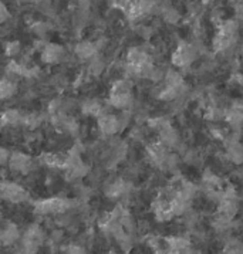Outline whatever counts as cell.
Here are the masks:
<instances>
[{
  "label": "cell",
  "mask_w": 243,
  "mask_h": 254,
  "mask_svg": "<svg viewBox=\"0 0 243 254\" xmlns=\"http://www.w3.org/2000/svg\"><path fill=\"white\" fill-rule=\"evenodd\" d=\"M7 165H9L10 171H13L14 173L26 175V173L30 172L31 168H33V159L26 153L13 152L10 153Z\"/></svg>",
  "instance_id": "obj_7"
},
{
  "label": "cell",
  "mask_w": 243,
  "mask_h": 254,
  "mask_svg": "<svg viewBox=\"0 0 243 254\" xmlns=\"http://www.w3.org/2000/svg\"><path fill=\"white\" fill-rule=\"evenodd\" d=\"M81 110H82V112H84L85 115L97 117V118H98L101 114L105 112V108L102 107L101 102L97 101V100H87V101L82 104Z\"/></svg>",
  "instance_id": "obj_11"
},
{
  "label": "cell",
  "mask_w": 243,
  "mask_h": 254,
  "mask_svg": "<svg viewBox=\"0 0 243 254\" xmlns=\"http://www.w3.org/2000/svg\"><path fill=\"white\" fill-rule=\"evenodd\" d=\"M9 158H10V153H9V151H6L4 148H1V146H0V166L9 162Z\"/></svg>",
  "instance_id": "obj_17"
},
{
  "label": "cell",
  "mask_w": 243,
  "mask_h": 254,
  "mask_svg": "<svg viewBox=\"0 0 243 254\" xmlns=\"http://www.w3.org/2000/svg\"><path fill=\"white\" fill-rule=\"evenodd\" d=\"M21 50V44L20 41H9L6 46H4V53L7 54V56H10V57H13V56H16V54H19Z\"/></svg>",
  "instance_id": "obj_15"
},
{
  "label": "cell",
  "mask_w": 243,
  "mask_h": 254,
  "mask_svg": "<svg viewBox=\"0 0 243 254\" xmlns=\"http://www.w3.org/2000/svg\"><path fill=\"white\" fill-rule=\"evenodd\" d=\"M0 246H1V243H0Z\"/></svg>",
  "instance_id": "obj_20"
},
{
  "label": "cell",
  "mask_w": 243,
  "mask_h": 254,
  "mask_svg": "<svg viewBox=\"0 0 243 254\" xmlns=\"http://www.w3.org/2000/svg\"><path fill=\"white\" fill-rule=\"evenodd\" d=\"M63 57H64V49L60 44L49 43L41 50V60L46 64H57L63 60Z\"/></svg>",
  "instance_id": "obj_8"
},
{
  "label": "cell",
  "mask_w": 243,
  "mask_h": 254,
  "mask_svg": "<svg viewBox=\"0 0 243 254\" xmlns=\"http://www.w3.org/2000/svg\"><path fill=\"white\" fill-rule=\"evenodd\" d=\"M134 92H132V82L127 77H121L112 82L108 102L112 108L117 110H131L134 107Z\"/></svg>",
  "instance_id": "obj_1"
},
{
  "label": "cell",
  "mask_w": 243,
  "mask_h": 254,
  "mask_svg": "<svg viewBox=\"0 0 243 254\" xmlns=\"http://www.w3.org/2000/svg\"><path fill=\"white\" fill-rule=\"evenodd\" d=\"M16 84L10 78L0 80V100H9L16 94Z\"/></svg>",
  "instance_id": "obj_12"
},
{
  "label": "cell",
  "mask_w": 243,
  "mask_h": 254,
  "mask_svg": "<svg viewBox=\"0 0 243 254\" xmlns=\"http://www.w3.org/2000/svg\"><path fill=\"white\" fill-rule=\"evenodd\" d=\"M235 11H236V17H238L239 20H243V0L242 1H239V3L236 4Z\"/></svg>",
  "instance_id": "obj_18"
},
{
  "label": "cell",
  "mask_w": 243,
  "mask_h": 254,
  "mask_svg": "<svg viewBox=\"0 0 243 254\" xmlns=\"http://www.w3.org/2000/svg\"><path fill=\"white\" fill-rule=\"evenodd\" d=\"M73 207L69 199L61 197H50V199H41L33 204L34 212L39 214H59L70 210Z\"/></svg>",
  "instance_id": "obj_3"
},
{
  "label": "cell",
  "mask_w": 243,
  "mask_h": 254,
  "mask_svg": "<svg viewBox=\"0 0 243 254\" xmlns=\"http://www.w3.org/2000/svg\"><path fill=\"white\" fill-rule=\"evenodd\" d=\"M9 19H10V11H9L6 4H3L0 1V24H3L4 21H7Z\"/></svg>",
  "instance_id": "obj_16"
},
{
  "label": "cell",
  "mask_w": 243,
  "mask_h": 254,
  "mask_svg": "<svg viewBox=\"0 0 243 254\" xmlns=\"http://www.w3.org/2000/svg\"><path fill=\"white\" fill-rule=\"evenodd\" d=\"M98 129L104 136H114L115 133L122 131L121 124L118 120V115L111 114V112H104L98 117Z\"/></svg>",
  "instance_id": "obj_6"
},
{
  "label": "cell",
  "mask_w": 243,
  "mask_h": 254,
  "mask_svg": "<svg viewBox=\"0 0 243 254\" xmlns=\"http://www.w3.org/2000/svg\"><path fill=\"white\" fill-rule=\"evenodd\" d=\"M30 1H34V3H40V1H44V0H30Z\"/></svg>",
  "instance_id": "obj_19"
},
{
  "label": "cell",
  "mask_w": 243,
  "mask_h": 254,
  "mask_svg": "<svg viewBox=\"0 0 243 254\" xmlns=\"http://www.w3.org/2000/svg\"><path fill=\"white\" fill-rule=\"evenodd\" d=\"M21 124L26 125L27 128H30V129H34L41 124V117L37 115V114H29V115L21 118Z\"/></svg>",
  "instance_id": "obj_14"
},
{
  "label": "cell",
  "mask_w": 243,
  "mask_h": 254,
  "mask_svg": "<svg viewBox=\"0 0 243 254\" xmlns=\"http://www.w3.org/2000/svg\"><path fill=\"white\" fill-rule=\"evenodd\" d=\"M0 199L10 203H21L29 199L27 190L14 182H0Z\"/></svg>",
  "instance_id": "obj_4"
},
{
  "label": "cell",
  "mask_w": 243,
  "mask_h": 254,
  "mask_svg": "<svg viewBox=\"0 0 243 254\" xmlns=\"http://www.w3.org/2000/svg\"><path fill=\"white\" fill-rule=\"evenodd\" d=\"M199 51L195 49L192 43H186L181 41L176 44L172 56H171V63L178 68H186L189 65H192L193 63L199 59Z\"/></svg>",
  "instance_id": "obj_2"
},
{
  "label": "cell",
  "mask_w": 243,
  "mask_h": 254,
  "mask_svg": "<svg viewBox=\"0 0 243 254\" xmlns=\"http://www.w3.org/2000/svg\"><path fill=\"white\" fill-rule=\"evenodd\" d=\"M44 242V232L39 224L30 226L21 236V246L24 252L33 253L36 252Z\"/></svg>",
  "instance_id": "obj_5"
},
{
  "label": "cell",
  "mask_w": 243,
  "mask_h": 254,
  "mask_svg": "<svg viewBox=\"0 0 243 254\" xmlns=\"http://www.w3.org/2000/svg\"><path fill=\"white\" fill-rule=\"evenodd\" d=\"M74 53L80 60H91L92 57L97 56L98 47L94 41H80L77 43Z\"/></svg>",
  "instance_id": "obj_9"
},
{
  "label": "cell",
  "mask_w": 243,
  "mask_h": 254,
  "mask_svg": "<svg viewBox=\"0 0 243 254\" xmlns=\"http://www.w3.org/2000/svg\"><path fill=\"white\" fill-rule=\"evenodd\" d=\"M1 121L4 122V125H17L21 124V114L17 110H7L6 112L1 114Z\"/></svg>",
  "instance_id": "obj_13"
},
{
  "label": "cell",
  "mask_w": 243,
  "mask_h": 254,
  "mask_svg": "<svg viewBox=\"0 0 243 254\" xmlns=\"http://www.w3.org/2000/svg\"><path fill=\"white\" fill-rule=\"evenodd\" d=\"M20 239V232L16 224L9 223L3 230H0V243L3 246H11Z\"/></svg>",
  "instance_id": "obj_10"
}]
</instances>
